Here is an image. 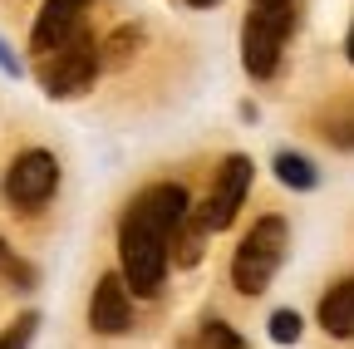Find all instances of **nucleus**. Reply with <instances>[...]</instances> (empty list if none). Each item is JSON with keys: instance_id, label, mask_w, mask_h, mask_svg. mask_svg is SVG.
<instances>
[{"instance_id": "1", "label": "nucleus", "mask_w": 354, "mask_h": 349, "mask_svg": "<svg viewBox=\"0 0 354 349\" xmlns=\"http://www.w3.org/2000/svg\"><path fill=\"white\" fill-rule=\"evenodd\" d=\"M187 187L177 182H158L143 187L128 202L123 222H118V276L133 295L153 300L167 281V236L177 227V216H187Z\"/></svg>"}, {"instance_id": "2", "label": "nucleus", "mask_w": 354, "mask_h": 349, "mask_svg": "<svg viewBox=\"0 0 354 349\" xmlns=\"http://www.w3.org/2000/svg\"><path fill=\"white\" fill-rule=\"evenodd\" d=\"M295 30V6L290 0H261V6L246 10V25H241V64L251 79H271L281 69V55H286V39Z\"/></svg>"}, {"instance_id": "3", "label": "nucleus", "mask_w": 354, "mask_h": 349, "mask_svg": "<svg viewBox=\"0 0 354 349\" xmlns=\"http://www.w3.org/2000/svg\"><path fill=\"white\" fill-rule=\"evenodd\" d=\"M286 246H290L286 216H261V222L241 236L236 256H232V285H236L241 295H261L266 285H271V276L281 271Z\"/></svg>"}, {"instance_id": "4", "label": "nucleus", "mask_w": 354, "mask_h": 349, "mask_svg": "<svg viewBox=\"0 0 354 349\" xmlns=\"http://www.w3.org/2000/svg\"><path fill=\"white\" fill-rule=\"evenodd\" d=\"M94 74H99V45L94 35H88L84 25L64 39L59 50H50L39 59V84L50 99H74L84 89H94Z\"/></svg>"}, {"instance_id": "5", "label": "nucleus", "mask_w": 354, "mask_h": 349, "mask_svg": "<svg viewBox=\"0 0 354 349\" xmlns=\"http://www.w3.org/2000/svg\"><path fill=\"white\" fill-rule=\"evenodd\" d=\"M55 187H59V162H55V153H44V148H25L20 158H10L6 182H0L6 202L20 207V211H39L44 202L55 197Z\"/></svg>"}, {"instance_id": "6", "label": "nucleus", "mask_w": 354, "mask_h": 349, "mask_svg": "<svg viewBox=\"0 0 354 349\" xmlns=\"http://www.w3.org/2000/svg\"><path fill=\"white\" fill-rule=\"evenodd\" d=\"M246 192H251V158L232 153L227 162H221V172H216V182H212L207 202L192 211V216H197V227H202L207 236H212V232H227V227L236 222V211H241Z\"/></svg>"}, {"instance_id": "7", "label": "nucleus", "mask_w": 354, "mask_h": 349, "mask_svg": "<svg viewBox=\"0 0 354 349\" xmlns=\"http://www.w3.org/2000/svg\"><path fill=\"white\" fill-rule=\"evenodd\" d=\"M94 6V0H44L39 15H35V30H30V50L44 59L50 50H59L64 39L84 25V10Z\"/></svg>"}, {"instance_id": "8", "label": "nucleus", "mask_w": 354, "mask_h": 349, "mask_svg": "<svg viewBox=\"0 0 354 349\" xmlns=\"http://www.w3.org/2000/svg\"><path fill=\"white\" fill-rule=\"evenodd\" d=\"M88 325H94V334H123L133 325V295H128L118 271L99 276L94 300H88Z\"/></svg>"}, {"instance_id": "9", "label": "nucleus", "mask_w": 354, "mask_h": 349, "mask_svg": "<svg viewBox=\"0 0 354 349\" xmlns=\"http://www.w3.org/2000/svg\"><path fill=\"white\" fill-rule=\"evenodd\" d=\"M320 330L330 339H354V276H344L339 285L325 290V300H320Z\"/></svg>"}, {"instance_id": "10", "label": "nucleus", "mask_w": 354, "mask_h": 349, "mask_svg": "<svg viewBox=\"0 0 354 349\" xmlns=\"http://www.w3.org/2000/svg\"><path fill=\"white\" fill-rule=\"evenodd\" d=\"M202 241H207V232L197 227V216L192 211L177 216V227L167 236V261H172V266H197V261H202Z\"/></svg>"}, {"instance_id": "11", "label": "nucleus", "mask_w": 354, "mask_h": 349, "mask_svg": "<svg viewBox=\"0 0 354 349\" xmlns=\"http://www.w3.org/2000/svg\"><path fill=\"white\" fill-rule=\"evenodd\" d=\"M138 45H143V30H138V25H118L104 45H99V64L118 69V64H128L133 55H138Z\"/></svg>"}, {"instance_id": "12", "label": "nucleus", "mask_w": 354, "mask_h": 349, "mask_svg": "<svg viewBox=\"0 0 354 349\" xmlns=\"http://www.w3.org/2000/svg\"><path fill=\"white\" fill-rule=\"evenodd\" d=\"M276 178L290 192H310V187L320 182V172H315V162H310L305 153H276Z\"/></svg>"}, {"instance_id": "13", "label": "nucleus", "mask_w": 354, "mask_h": 349, "mask_svg": "<svg viewBox=\"0 0 354 349\" xmlns=\"http://www.w3.org/2000/svg\"><path fill=\"white\" fill-rule=\"evenodd\" d=\"M35 330H39V315H35V310H25V315H20L6 334H0V349H30Z\"/></svg>"}, {"instance_id": "14", "label": "nucleus", "mask_w": 354, "mask_h": 349, "mask_svg": "<svg viewBox=\"0 0 354 349\" xmlns=\"http://www.w3.org/2000/svg\"><path fill=\"white\" fill-rule=\"evenodd\" d=\"M202 339H207L212 349H246V339H241L227 320H207V325H202Z\"/></svg>"}, {"instance_id": "15", "label": "nucleus", "mask_w": 354, "mask_h": 349, "mask_svg": "<svg viewBox=\"0 0 354 349\" xmlns=\"http://www.w3.org/2000/svg\"><path fill=\"white\" fill-rule=\"evenodd\" d=\"M271 339L276 344H295L300 339V315L295 310H276L271 315Z\"/></svg>"}, {"instance_id": "16", "label": "nucleus", "mask_w": 354, "mask_h": 349, "mask_svg": "<svg viewBox=\"0 0 354 349\" xmlns=\"http://www.w3.org/2000/svg\"><path fill=\"white\" fill-rule=\"evenodd\" d=\"M325 138H330L335 148H354V118H344V123H330V128H325Z\"/></svg>"}, {"instance_id": "17", "label": "nucleus", "mask_w": 354, "mask_h": 349, "mask_svg": "<svg viewBox=\"0 0 354 349\" xmlns=\"http://www.w3.org/2000/svg\"><path fill=\"white\" fill-rule=\"evenodd\" d=\"M0 69H6V74H20V59L6 50V39H0Z\"/></svg>"}, {"instance_id": "18", "label": "nucleus", "mask_w": 354, "mask_h": 349, "mask_svg": "<svg viewBox=\"0 0 354 349\" xmlns=\"http://www.w3.org/2000/svg\"><path fill=\"white\" fill-rule=\"evenodd\" d=\"M344 50H349V64H354V25H349V39H344Z\"/></svg>"}, {"instance_id": "19", "label": "nucleus", "mask_w": 354, "mask_h": 349, "mask_svg": "<svg viewBox=\"0 0 354 349\" xmlns=\"http://www.w3.org/2000/svg\"><path fill=\"white\" fill-rule=\"evenodd\" d=\"M6 261H10V246H6V241H0V271H6Z\"/></svg>"}, {"instance_id": "20", "label": "nucleus", "mask_w": 354, "mask_h": 349, "mask_svg": "<svg viewBox=\"0 0 354 349\" xmlns=\"http://www.w3.org/2000/svg\"><path fill=\"white\" fill-rule=\"evenodd\" d=\"M187 6H197V10H207V6H216V0H187Z\"/></svg>"}, {"instance_id": "21", "label": "nucleus", "mask_w": 354, "mask_h": 349, "mask_svg": "<svg viewBox=\"0 0 354 349\" xmlns=\"http://www.w3.org/2000/svg\"><path fill=\"white\" fill-rule=\"evenodd\" d=\"M256 6H261V0H256Z\"/></svg>"}]
</instances>
